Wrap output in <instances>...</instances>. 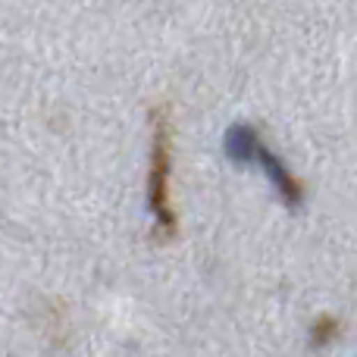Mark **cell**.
<instances>
[{"label":"cell","instance_id":"6da1fadb","mask_svg":"<svg viewBox=\"0 0 357 357\" xmlns=\"http://www.w3.org/2000/svg\"><path fill=\"white\" fill-rule=\"evenodd\" d=\"M148 201L157 216L160 235L176 232V216L169 207V123L167 113H154V154H151V178H148Z\"/></svg>","mask_w":357,"mask_h":357},{"label":"cell","instance_id":"7a4b0ae2","mask_svg":"<svg viewBox=\"0 0 357 357\" xmlns=\"http://www.w3.org/2000/svg\"><path fill=\"white\" fill-rule=\"evenodd\" d=\"M254 160L264 163L266 176H270L273 182H276V188H279V195H282V201H285V204H291V207H298V204H301V182H298V178L282 167V160H279L276 154H270L266 148H260Z\"/></svg>","mask_w":357,"mask_h":357},{"label":"cell","instance_id":"3957f363","mask_svg":"<svg viewBox=\"0 0 357 357\" xmlns=\"http://www.w3.org/2000/svg\"><path fill=\"white\" fill-rule=\"evenodd\" d=\"M222 148H226V157L235 163H248L257 157L260 151V138L257 132H254V126H245V123H235L232 129L226 132V142H222Z\"/></svg>","mask_w":357,"mask_h":357}]
</instances>
